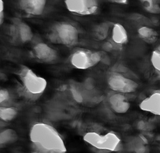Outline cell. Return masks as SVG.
<instances>
[{
	"instance_id": "22",
	"label": "cell",
	"mask_w": 160,
	"mask_h": 153,
	"mask_svg": "<svg viewBox=\"0 0 160 153\" xmlns=\"http://www.w3.org/2000/svg\"><path fill=\"white\" fill-rule=\"evenodd\" d=\"M110 2L121 5H126L128 3V1L127 0H117V1H110Z\"/></svg>"
},
{
	"instance_id": "4",
	"label": "cell",
	"mask_w": 160,
	"mask_h": 153,
	"mask_svg": "<svg viewBox=\"0 0 160 153\" xmlns=\"http://www.w3.org/2000/svg\"><path fill=\"white\" fill-rule=\"evenodd\" d=\"M84 141L95 149L101 151H118L122 147L121 141L113 132L101 134L96 132H86L83 137Z\"/></svg>"
},
{
	"instance_id": "21",
	"label": "cell",
	"mask_w": 160,
	"mask_h": 153,
	"mask_svg": "<svg viewBox=\"0 0 160 153\" xmlns=\"http://www.w3.org/2000/svg\"><path fill=\"white\" fill-rule=\"evenodd\" d=\"M4 5L3 1L1 0L0 1V24L3 23L4 21Z\"/></svg>"
},
{
	"instance_id": "11",
	"label": "cell",
	"mask_w": 160,
	"mask_h": 153,
	"mask_svg": "<svg viewBox=\"0 0 160 153\" xmlns=\"http://www.w3.org/2000/svg\"><path fill=\"white\" fill-rule=\"evenodd\" d=\"M108 104L110 108L118 114L127 113L130 109L131 104L125 94L115 92L108 97Z\"/></svg>"
},
{
	"instance_id": "10",
	"label": "cell",
	"mask_w": 160,
	"mask_h": 153,
	"mask_svg": "<svg viewBox=\"0 0 160 153\" xmlns=\"http://www.w3.org/2000/svg\"><path fill=\"white\" fill-rule=\"evenodd\" d=\"M46 1L45 0H21L18 2L19 9L26 15L39 16L45 9Z\"/></svg>"
},
{
	"instance_id": "3",
	"label": "cell",
	"mask_w": 160,
	"mask_h": 153,
	"mask_svg": "<svg viewBox=\"0 0 160 153\" xmlns=\"http://www.w3.org/2000/svg\"><path fill=\"white\" fill-rule=\"evenodd\" d=\"M47 38L51 43L67 47L76 45L79 40V32L70 22L59 21L53 24L48 30Z\"/></svg>"
},
{
	"instance_id": "13",
	"label": "cell",
	"mask_w": 160,
	"mask_h": 153,
	"mask_svg": "<svg viewBox=\"0 0 160 153\" xmlns=\"http://www.w3.org/2000/svg\"><path fill=\"white\" fill-rule=\"evenodd\" d=\"M111 42L121 48L128 43L129 36L125 27L119 23L113 24L111 30Z\"/></svg>"
},
{
	"instance_id": "12",
	"label": "cell",
	"mask_w": 160,
	"mask_h": 153,
	"mask_svg": "<svg viewBox=\"0 0 160 153\" xmlns=\"http://www.w3.org/2000/svg\"><path fill=\"white\" fill-rule=\"evenodd\" d=\"M139 106L142 111L160 116V89L154 90L144 99L139 104Z\"/></svg>"
},
{
	"instance_id": "1",
	"label": "cell",
	"mask_w": 160,
	"mask_h": 153,
	"mask_svg": "<svg viewBox=\"0 0 160 153\" xmlns=\"http://www.w3.org/2000/svg\"><path fill=\"white\" fill-rule=\"evenodd\" d=\"M32 153H66L63 138L55 128L44 122L34 123L30 130Z\"/></svg>"
},
{
	"instance_id": "9",
	"label": "cell",
	"mask_w": 160,
	"mask_h": 153,
	"mask_svg": "<svg viewBox=\"0 0 160 153\" xmlns=\"http://www.w3.org/2000/svg\"><path fill=\"white\" fill-rule=\"evenodd\" d=\"M31 53L34 58L44 63H52L58 58L57 50L44 42L35 44L32 47Z\"/></svg>"
},
{
	"instance_id": "20",
	"label": "cell",
	"mask_w": 160,
	"mask_h": 153,
	"mask_svg": "<svg viewBox=\"0 0 160 153\" xmlns=\"http://www.w3.org/2000/svg\"><path fill=\"white\" fill-rule=\"evenodd\" d=\"M11 98L10 92L6 89H1L0 90V103L5 104Z\"/></svg>"
},
{
	"instance_id": "2",
	"label": "cell",
	"mask_w": 160,
	"mask_h": 153,
	"mask_svg": "<svg viewBox=\"0 0 160 153\" xmlns=\"http://www.w3.org/2000/svg\"><path fill=\"white\" fill-rule=\"evenodd\" d=\"M21 91L26 98L32 100L39 99L47 87V82L32 69L23 66L18 72Z\"/></svg>"
},
{
	"instance_id": "6",
	"label": "cell",
	"mask_w": 160,
	"mask_h": 153,
	"mask_svg": "<svg viewBox=\"0 0 160 153\" xmlns=\"http://www.w3.org/2000/svg\"><path fill=\"white\" fill-rule=\"evenodd\" d=\"M107 83L113 91L124 94L135 92L138 87V84L134 80L117 72L108 74Z\"/></svg>"
},
{
	"instance_id": "8",
	"label": "cell",
	"mask_w": 160,
	"mask_h": 153,
	"mask_svg": "<svg viewBox=\"0 0 160 153\" xmlns=\"http://www.w3.org/2000/svg\"><path fill=\"white\" fill-rule=\"evenodd\" d=\"M64 3L70 12L81 16L95 14L99 8V2L95 0H67Z\"/></svg>"
},
{
	"instance_id": "7",
	"label": "cell",
	"mask_w": 160,
	"mask_h": 153,
	"mask_svg": "<svg viewBox=\"0 0 160 153\" xmlns=\"http://www.w3.org/2000/svg\"><path fill=\"white\" fill-rule=\"evenodd\" d=\"M10 35L12 43L22 44L30 42L33 33L29 25L22 20L15 18L10 26Z\"/></svg>"
},
{
	"instance_id": "17",
	"label": "cell",
	"mask_w": 160,
	"mask_h": 153,
	"mask_svg": "<svg viewBox=\"0 0 160 153\" xmlns=\"http://www.w3.org/2000/svg\"><path fill=\"white\" fill-rule=\"evenodd\" d=\"M141 6L144 10L148 13L153 14H160V2L154 0L140 1Z\"/></svg>"
},
{
	"instance_id": "15",
	"label": "cell",
	"mask_w": 160,
	"mask_h": 153,
	"mask_svg": "<svg viewBox=\"0 0 160 153\" xmlns=\"http://www.w3.org/2000/svg\"><path fill=\"white\" fill-rule=\"evenodd\" d=\"M18 135L16 131L12 128H5L0 133V145L5 146L16 141Z\"/></svg>"
},
{
	"instance_id": "5",
	"label": "cell",
	"mask_w": 160,
	"mask_h": 153,
	"mask_svg": "<svg viewBox=\"0 0 160 153\" xmlns=\"http://www.w3.org/2000/svg\"><path fill=\"white\" fill-rule=\"evenodd\" d=\"M102 58V55L98 51L80 49L71 54L70 63L76 69L87 70L97 65Z\"/></svg>"
},
{
	"instance_id": "18",
	"label": "cell",
	"mask_w": 160,
	"mask_h": 153,
	"mask_svg": "<svg viewBox=\"0 0 160 153\" xmlns=\"http://www.w3.org/2000/svg\"><path fill=\"white\" fill-rule=\"evenodd\" d=\"M110 26L109 22H103L96 26L94 30L95 37L99 40H105L108 36Z\"/></svg>"
},
{
	"instance_id": "14",
	"label": "cell",
	"mask_w": 160,
	"mask_h": 153,
	"mask_svg": "<svg viewBox=\"0 0 160 153\" xmlns=\"http://www.w3.org/2000/svg\"><path fill=\"white\" fill-rule=\"evenodd\" d=\"M138 34L142 41L149 44L156 43L159 37L157 32L149 26L140 27L138 30Z\"/></svg>"
},
{
	"instance_id": "19",
	"label": "cell",
	"mask_w": 160,
	"mask_h": 153,
	"mask_svg": "<svg viewBox=\"0 0 160 153\" xmlns=\"http://www.w3.org/2000/svg\"><path fill=\"white\" fill-rule=\"evenodd\" d=\"M130 148L136 153H145L146 147L144 141L140 138H136L130 143Z\"/></svg>"
},
{
	"instance_id": "16",
	"label": "cell",
	"mask_w": 160,
	"mask_h": 153,
	"mask_svg": "<svg viewBox=\"0 0 160 153\" xmlns=\"http://www.w3.org/2000/svg\"><path fill=\"white\" fill-rule=\"evenodd\" d=\"M18 114V110L15 107L1 106L0 107V118L4 122L14 120Z\"/></svg>"
}]
</instances>
